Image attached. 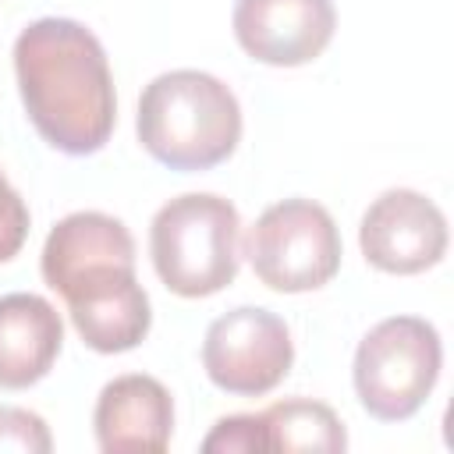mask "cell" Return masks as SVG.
<instances>
[{"instance_id": "cell-1", "label": "cell", "mask_w": 454, "mask_h": 454, "mask_svg": "<svg viewBox=\"0 0 454 454\" xmlns=\"http://www.w3.org/2000/svg\"><path fill=\"white\" fill-rule=\"evenodd\" d=\"M39 270L53 287L85 348L121 355L145 340L153 305L135 277L131 231L99 209H78L46 234Z\"/></svg>"}, {"instance_id": "cell-2", "label": "cell", "mask_w": 454, "mask_h": 454, "mask_svg": "<svg viewBox=\"0 0 454 454\" xmlns=\"http://www.w3.org/2000/svg\"><path fill=\"white\" fill-rule=\"evenodd\" d=\"M14 74L39 138L64 156L99 153L117 124L114 74L92 28L74 18H39L14 39Z\"/></svg>"}, {"instance_id": "cell-3", "label": "cell", "mask_w": 454, "mask_h": 454, "mask_svg": "<svg viewBox=\"0 0 454 454\" xmlns=\"http://www.w3.org/2000/svg\"><path fill=\"white\" fill-rule=\"evenodd\" d=\"M135 131L156 163L199 174L234 156L241 142V106L216 74L177 67L142 89Z\"/></svg>"}, {"instance_id": "cell-4", "label": "cell", "mask_w": 454, "mask_h": 454, "mask_svg": "<svg viewBox=\"0 0 454 454\" xmlns=\"http://www.w3.org/2000/svg\"><path fill=\"white\" fill-rule=\"evenodd\" d=\"M153 270L181 298H209L234 284L241 262V216L231 199L188 192L163 202L149 223Z\"/></svg>"}, {"instance_id": "cell-5", "label": "cell", "mask_w": 454, "mask_h": 454, "mask_svg": "<svg viewBox=\"0 0 454 454\" xmlns=\"http://www.w3.org/2000/svg\"><path fill=\"white\" fill-rule=\"evenodd\" d=\"M443 369V340L422 316L380 319L355 348L358 404L380 422L411 419L433 394Z\"/></svg>"}, {"instance_id": "cell-6", "label": "cell", "mask_w": 454, "mask_h": 454, "mask_svg": "<svg viewBox=\"0 0 454 454\" xmlns=\"http://www.w3.org/2000/svg\"><path fill=\"white\" fill-rule=\"evenodd\" d=\"M241 255L270 291L305 294L337 277L344 245L326 206L312 199H284L259 213L245 234Z\"/></svg>"}, {"instance_id": "cell-7", "label": "cell", "mask_w": 454, "mask_h": 454, "mask_svg": "<svg viewBox=\"0 0 454 454\" xmlns=\"http://www.w3.org/2000/svg\"><path fill=\"white\" fill-rule=\"evenodd\" d=\"M294 365L287 323L259 305H238L216 316L202 340V369L209 383L234 397H262L284 383Z\"/></svg>"}, {"instance_id": "cell-8", "label": "cell", "mask_w": 454, "mask_h": 454, "mask_svg": "<svg viewBox=\"0 0 454 454\" xmlns=\"http://www.w3.org/2000/svg\"><path fill=\"white\" fill-rule=\"evenodd\" d=\"M358 245L365 262L380 273L415 277L447 255V216L415 188H387L365 209Z\"/></svg>"}, {"instance_id": "cell-9", "label": "cell", "mask_w": 454, "mask_h": 454, "mask_svg": "<svg viewBox=\"0 0 454 454\" xmlns=\"http://www.w3.org/2000/svg\"><path fill=\"white\" fill-rule=\"evenodd\" d=\"M238 46L270 67L312 64L333 39V0H238L231 14Z\"/></svg>"}, {"instance_id": "cell-10", "label": "cell", "mask_w": 454, "mask_h": 454, "mask_svg": "<svg viewBox=\"0 0 454 454\" xmlns=\"http://www.w3.org/2000/svg\"><path fill=\"white\" fill-rule=\"evenodd\" d=\"M92 429L103 454L167 450L174 436V397L156 376H114L96 397Z\"/></svg>"}, {"instance_id": "cell-11", "label": "cell", "mask_w": 454, "mask_h": 454, "mask_svg": "<svg viewBox=\"0 0 454 454\" xmlns=\"http://www.w3.org/2000/svg\"><path fill=\"white\" fill-rule=\"evenodd\" d=\"M64 348L60 312L32 291L0 294V390L35 387Z\"/></svg>"}, {"instance_id": "cell-12", "label": "cell", "mask_w": 454, "mask_h": 454, "mask_svg": "<svg viewBox=\"0 0 454 454\" xmlns=\"http://www.w3.org/2000/svg\"><path fill=\"white\" fill-rule=\"evenodd\" d=\"M259 419L266 426L270 450H326V454H337V450L348 447L344 422L323 401L287 397V401H277V404L262 408Z\"/></svg>"}, {"instance_id": "cell-13", "label": "cell", "mask_w": 454, "mask_h": 454, "mask_svg": "<svg viewBox=\"0 0 454 454\" xmlns=\"http://www.w3.org/2000/svg\"><path fill=\"white\" fill-rule=\"evenodd\" d=\"M53 447L50 426L43 415L14 404H0V450H21V454H46Z\"/></svg>"}, {"instance_id": "cell-14", "label": "cell", "mask_w": 454, "mask_h": 454, "mask_svg": "<svg viewBox=\"0 0 454 454\" xmlns=\"http://www.w3.org/2000/svg\"><path fill=\"white\" fill-rule=\"evenodd\" d=\"M202 450L206 454H252V450H270V440H266V426L259 415H227L220 419L209 436L202 440Z\"/></svg>"}, {"instance_id": "cell-15", "label": "cell", "mask_w": 454, "mask_h": 454, "mask_svg": "<svg viewBox=\"0 0 454 454\" xmlns=\"http://www.w3.org/2000/svg\"><path fill=\"white\" fill-rule=\"evenodd\" d=\"M28 238V206L0 170V262H11Z\"/></svg>"}]
</instances>
